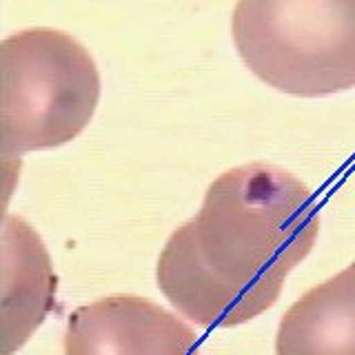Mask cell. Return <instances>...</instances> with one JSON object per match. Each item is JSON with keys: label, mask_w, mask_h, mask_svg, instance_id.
<instances>
[{"label": "cell", "mask_w": 355, "mask_h": 355, "mask_svg": "<svg viewBox=\"0 0 355 355\" xmlns=\"http://www.w3.org/2000/svg\"><path fill=\"white\" fill-rule=\"evenodd\" d=\"M3 355H11L51 311L55 273L38 233L11 214L3 220Z\"/></svg>", "instance_id": "cell-5"}, {"label": "cell", "mask_w": 355, "mask_h": 355, "mask_svg": "<svg viewBox=\"0 0 355 355\" xmlns=\"http://www.w3.org/2000/svg\"><path fill=\"white\" fill-rule=\"evenodd\" d=\"M320 233L313 191L280 166L251 162L220 173L198 214L160 251L164 297L202 329H229L269 311Z\"/></svg>", "instance_id": "cell-1"}, {"label": "cell", "mask_w": 355, "mask_h": 355, "mask_svg": "<svg viewBox=\"0 0 355 355\" xmlns=\"http://www.w3.org/2000/svg\"><path fill=\"white\" fill-rule=\"evenodd\" d=\"M233 44L262 83L297 98L355 87V0H240Z\"/></svg>", "instance_id": "cell-3"}, {"label": "cell", "mask_w": 355, "mask_h": 355, "mask_svg": "<svg viewBox=\"0 0 355 355\" xmlns=\"http://www.w3.org/2000/svg\"><path fill=\"white\" fill-rule=\"evenodd\" d=\"M100 73L71 33L20 29L0 42V149L3 158L55 149L92 122Z\"/></svg>", "instance_id": "cell-2"}, {"label": "cell", "mask_w": 355, "mask_h": 355, "mask_svg": "<svg viewBox=\"0 0 355 355\" xmlns=\"http://www.w3.org/2000/svg\"><path fill=\"white\" fill-rule=\"evenodd\" d=\"M275 355H355V262L284 311Z\"/></svg>", "instance_id": "cell-6"}, {"label": "cell", "mask_w": 355, "mask_h": 355, "mask_svg": "<svg viewBox=\"0 0 355 355\" xmlns=\"http://www.w3.org/2000/svg\"><path fill=\"white\" fill-rule=\"evenodd\" d=\"M64 355H200L196 331L149 297L116 293L78 306Z\"/></svg>", "instance_id": "cell-4"}]
</instances>
